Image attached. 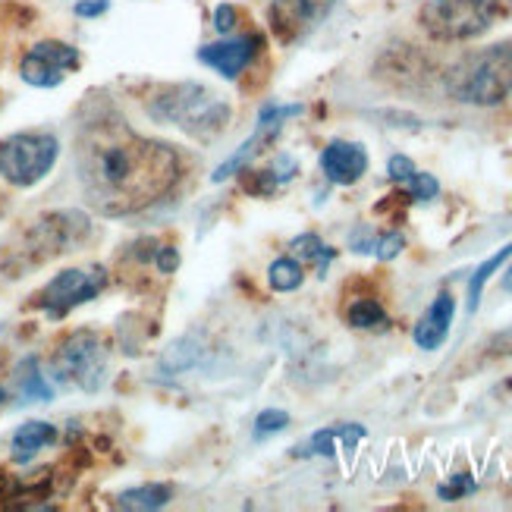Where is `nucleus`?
<instances>
[{"instance_id":"473e14b6","label":"nucleus","mask_w":512,"mask_h":512,"mask_svg":"<svg viewBox=\"0 0 512 512\" xmlns=\"http://www.w3.org/2000/svg\"><path fill=\"white\" fill-rule=\"evenodd\" d=\"M500 286H503V293H512V264L506 267V274H503V283H500Z\"/></svg>"},{"instance_id":"7ed1b4c3","label":"nucleus","mask_w":512,"mask_h":512,"mask_svg":"<svg viewBox=\"0 0 512 512\" xmlns=\"http://www.w3.org/2000/svg\"><path fill=\"white\" fill-rule=\"evenodd\" d=\"M453 101L475 107H497L512 95V41L465 54L447 73Z\"/></svg>"},{"instance_id":"f8f14e48","label":"nucleus","mask_w":512,"mask_h":512,"mask_svg":"<svg viewBox=\"0 0 512 512\" xmlns=\"http://www.w3.org/2000/svg\"><path fill=\"white\" fill-rule=\"evenodd\" d=\"M264 38L261 35H246V38H233V41H214V44H205L202 51H198V60L205 66H211L214 73H220L224 79H239L242 70L258 57Z\"/></svg>"},{"instance_id":"f3484780","label":"nucleus","mask_w":512,"mask_h":512,"mask_svg":"<svg viewBox=\"0 0 512 512\" xmlns=\"http://www.w3.org/2000/svg\"><path fill=\"white\" fill-rule=\"evenodd\" d=\"M349 246H352V252H359V255H374L377 261H393L399 252L406 249V236L396 233V230L374 233L368 224H362L359 230L352 233Z\"/></svg>"},{"instance_id":"aec40b11","label":"nucleus","mask_w":512,"mask_h":512,"mask_svg":"<svg viewBox=\"0 0 512 512\" xmlns=\"http://www.w3.org/2000/svg\"><path fill=\"white\" fill-rule=\"evenodd\" d=\"M509 258H512V239L506 242L503 249H497V252H494L491 258H487L484 264H478V267H475V274L469 277V311H472V315H475L478 305H481V296H484L487 280H491V277L500 271V267H503Z\"/></svg>"},{"instance_id":"c756f323","label":"nucleus","mask_w":512,"mask_h":512,"mask_svg":"<svg viewBox=\"0 0 512 512\" xmlns=\"http://www.w3.org/2000/svg\"><path fill=\"white\" fill-rule=\"evenodd\" d=\"M154 264H158L161 274H176L180 271V252H176L173 246H158V252H154Z\"/></svg>"},{"instance_id":"cd10ccee","label":"nucleus","mask_w":512,"mask_h":512,"mask_svg":"<svg viewBox=\"0 0 512 512\" xmlns=\"http://www.w3.org/2000/svg\"><path fill=\"white\" fill-rule=\"evenodd\" d=\"M249 176H252V180H246V192L249 195H271V192L280 189V180H277L274 167L271 170H252Z\"/></svg>"},{"instance_id":"4be33fe9","label":"nucleus","mask_w":512,"mask_h":512,"mask_svg":"<svg viewBox=\"0 0 512 512\" xmlns=\"http://www.w3.org/2000/svg\"><path fill=\"white\" fill-rule=\"evenodd\" d=\"M16 384H19V393L26 403H48V399L54 396L51 384L44 381V374L38 368V359H26L16 368Z\"/></svg>"},{"instance_id":"b1692460","label":"nucleus","mask_w":512,"mask_h":512,"mask_svg":"<svg viewBox=\"0 0 512 512\" xmlns=\"http://www.w3.org/2000/svg\"><path fill=\"white\" fill-rule=\"evenodd\" d=\"M267 283H271L274 293H296V289L305 283V271L302 261L296 258H277L271 267H267Z\"/></svg>"},{"instance_id":"423d86ee","label":"nucleus","mask_w":512,"mask_h":512,"mask_svg":"<svg viewBox=\"0 0 512 512\" xmlns=\"http://www.w3.org/2000/svg\"><path fill=\"white\" fill-rule=\"evenodd\" d=\"M110 352L101 333L73 330L54 352V374L63 384H73L85 393H98L107 381Z\"/></svg>"},{"instance_id":"72a5a7b5","label":"nucleus","mask_w":512,"mask_h":512,"mask_svg":"<svg viewBox=\"0 0 512 512\" xmlns=\"http://www.w3.org/2000/svg\"><path fill=\"white\" fill-rule=\"evenodd\" d=\"M7 403V390L4 387H0V406H4Z\"/></svg>"},{"instance_id":"5701e85b","label":"nucleus","mask_w":512,"mask_h":512,"mask_svg":"<svg viewBox=\"0 0 512 512\" xmlns=\"http://www.w3.org/2000/svg\"><path fill=\"white\" fill-rule=\"evenodd\" d=\"M346 321L355 330H387L390 327V318H387L384 305L377 302V299H368V296L365 299H355L346 308Z\"/></svg>"},{"instance_id":"2f4dec72","label":"nucleus","mask_w":512,"mask_h":512,"mask_svg":"<svg viewBox=\"0 0 512 512\" xmlns=\"http://www.w3.org/2000/svg\"><path fill=\"white\" fill-rule=\"evenodd\" d=\"M107 10H110V0H79L76 4V16H82V19H95Z\"/></svg>"},{"instance_id":"412c9836","label":"nucleus","mask_w":512,"mask_h":512,"mask_svg":"<svg viewBox=\"0 0 512 512\" xmlns=\"http://www.w3.org/2000/svg\"><path fill=\"white\" fill-rule=\"evenodd\" d=\"M198 359H202V349H198V343L192 337H183V340H176V343L167 346V352L161 355L158 371L164 377H173V374H183L192 365H198Z\"/></svg>"},{"instance_id":"a878e982","label":"nucleus","mask_w":512,"mask_h":512,"mask_svg":"<svg viewBox=\"0 0 512 512\" xmlns=\"http://www.w3.org/2000/svg\"><path fill=\"white\" fill-rule=\"evenodd\" d=\"M289 425V415L283 409H264L258 418H255V428H252V437L255 440H267V437H274L280 431H286Z\"/></svg>"},{"instance_id":"dca6fc26","label":"nucleus","mask_w":512,"mask_h":512,"mask_svg":"<svg viewBox=\"0 0 512 512\" xmlns=\"http://www.w3.org/2000/svg\"><path fill=\"white\" fill-rule=\"evenodd\" d=\"M51 443H57V428L51 421H26V425H19L13 434V462L26 465L44 447H51Z\"/></svg>"},{"instance_id":"9b49d317","label":"nucleus","mask_w":512,"mask_h":512,"mask_svg":"<svg viewBox=\"0 0 512 512\" xmlns=\"http://www.w3.org/2000/svg\"><path fill=\"white\" fill-rule=\"evenodd\" d=\"M337 0H271L267 22L283 44H296L311 29H318Z\"/></svg>"},{"instance_id":"393cba45","label":"nucleus","mask_w":512,"mask_h":512,"mask_svg":"<svg viewBox=\"0 0 512 512\" xmlns=\"http://www.w3.org/2000/svg\"><path fill=\"white\" fill-rule=\"evenodd\" d=\"M406 195L415 198V202H431V198L440 195V183H437V176L425 173V170H415L409 180L403 183Z\"/></svg>"},{"instance_id":"6e6552de","label":"nucleus","mask_w":512,"mask_h":512,"mask_svg":"<svg viewBox=\"0 0 512 512\" xmlns=\"http://www.w3.org/2000/svg\"><path fill=\"white\" fill-rule=\"evenodd\" d=\"M299 114H302V104H274V101H267V104L261 107L258 120H255V132H252V136H249L246 142L239 145V151H233L230 158L214 170L211 180H214V183H224V180H230L233 173H242L267 145H271V142L280 136L283 123H286V120H293V117H299Z\"/></svg>"},{"instance_id":"2eb2a0df","label":"nucleus","mask_w":512,"mask_h":512,"mask_svg":"<svg viewBox=\"0 0 512 512\" xmlns=\"http://www.w3.org/2000/svg\"><path fill=\"white\" fill-rule=\"evenodd\" d=\"M365 437H368V431L362 425H330V428L315 431L305 443H299L293 453L296 456H327V459H333L337 450H355Z\"/></svg>"},{"instance_id":"20e7f679","label":"nucleus","mask_w":512,"mask_h":512,"mask_svg":"<svg viewBox=\"0 0 512 512\" xmlns=\"http://www.w3.org/2000/svg\"><path fill=\"white\" fill-rule=\"evenodd\" d=\"M500 16V0H428L421 7V29L434 41H472Z\"/></svg>"},{"instance_id":"9d476101","label":"nucleus","mask_w":512,"mask_h":512,"mask_svg":"<svg viewBox=\"0 0 512 512\" xmlns=\"http://www.w3.org/2000/svg\"><path fill=\"white\" fill-rule=\"evenodd\" d=\"M79 51L66 41H38L19 60V76L35 88H57L79 66Z\"/></svg>"},{"instance_id":"6ab92c4d","label":"nucleus","mask_w":512,"mask_h":512,"mask_svg":"<svg viewBox=\"0 0 512 512\" xmlns=\"http://www.w3.org/2000/svg\"><path fill=\"white\" fill-rule=\"evenodd\" d=\"M289 249H293L296 261H302V264H315L321 277L327 274L330 261L337 258V252H333L318 233H302V236H296V239H293V246H289Z\"/></svg>"},{"instance_id":"4468645a","label":"nucleus","mask_w":512,"mask_h":512,"mask_svg":"<svg viewBox=\"0 0 512 512\" xmlns=\"http://www.w3.org/2000/svg\"><path fill=\"white\" fill-rule=\"evenodd\" d=\"M453 318H456V299H453V293H437V299L428 305V311L418 318V324L412 330L415 346L425 349V352L440 349L443 343H447V337H450Z\"/></svg>"},{"instance_id":"0eeeda50","label":"nucleus","mask_w":512,"mask_h":512,"mask_svg":"<svg viewBox=\"0 0 512 512\" xmlns=\"http://www.w3.org/2000/svg\"><path fill=\"white\" fill-rule=\"evenodd\" d=\"M107 286V271L104 267H92V271H82V267H70V271H60L48 286L35 296V305L44 311L48 318H66L73 308L92 302L101 289Z\"/></svg>"},{"instance_id":"f257e3e1","label":"nucleus","mask_w":512,"mask_h":512,"mask_svg":"<svg viewBox=\"0 0 512 512\" xmlns=\"http://www.w3.org/2000/svg\"><path fill=\"white\" fill-rule=\"evenodd\" d=\"M180 154L173 145L145 139L123 117H92L76 136V176L85 202L104 217L136 214L180 180Z\"/></svg>"},{"instance_id":"ddd939ff","label":"nucleus","mask_w":512,"mask_h":512,"mask_svg":"<svg viewBox=\"0 0 512 512\" xmlns=\"http://www.w3.org/2000/svg\"><path fill=\"white\" fill-rule=\"evenodd\" d=\"M321 170L333 186H352L368 173V151L359 142L333 139L321 151Z\"/></svg>"},{"instance_id":"a211bd4d","label":"nucleus","mask_w":512,"mask_h":512,"mask_svg":"<svg viewBox=\"0 0 512 512\" xmlns=\"http://www.w3.org/2000/svg\"><path fill=\"white\" fill-rule=\"evenodd\" d=\"M173 491L167 484H142L132 487V491H123L117 497V509H129V512H151V509H164L170 503Z\"/></svg>"},{"instance_id":"c85d7f7f","label":"nucleus","mask_w":512,"mask_h":512,"mask_svg":"<svg viewBox=\"0 0 512 512\" xmlns=\"http://www.w3.org/2000/svg\"><path fill=\"white\" fill-rule=\"evenodd\" d=\"M415 170L418 167L412 164V158H406V154H393V158L387 161V176H390L393 183H399V186H403Z\"/></svg>"},{"instance_id":"39448f33","label":"nucleus","mask_w":512,"mask_h":512,"mask_svg":"<svg viewBox=\"0 0 512 512\" xmlns=\"http://www.w3.org/2000/svg\"><path fill=\"white\" fill-rule=\"evenodd\" d=\"M57 154L60 142L51 132H13L0 139V176L16 189H29L54 170Z\"/></svg>"},{"instance_id":"bb28decb","label":"nucleus","mask_w":512,"mask_h":512,"mask_svg":"<svg viewBox=\"0 0 512 512\" xmlns=\"http://www.w3.org/2000/svg\"><path fill=\"white\" fill-rule=\"evenodd\" d=\"M475 487H478V484H475V478H472L469 472H459V475H453L447 484H440V487H437V497L453 503V500H462V497L475 494Z\"/></svg>"},{"instance_id":"1a4fd4ad","label":"nucleus","mask_w":512,"mask_h":512,"mask_svg":"<svg viewBox=\"0 0 512 512\" xmlns=\"http://www.w3.org/2000/svg\"><path fill=\"white\" fill-rule=\"evenodd\" d=\"M85 233H88V220L76 211H57L41 217L29 230V242H26V249L32 252V264L48 261L60 252H73L85 239Z\"/></svg>"},{"instance_id":"f03ea898","label":"nucleus","mask_w":512,"mask_h":512,"mask_svg":"<svg viewBox=\"0 0 512 512\" xmlns=\"http://www.w3.org/2000/svg\"><path fill=\"white\" fill-rule=\"evenodd\" d=\"M145 107H148L151 120L183 129L186 136H192L198 142H208V139L220 136L233 120V107L227 104V98L211 92V88L202 82L161 85L158 92L148 98Z\"/></svg>"},{"instance_id":"7c9ffc66","label":"nucleus","mask_w":512,"mask_h":512,"mask_svg":"<svg viewBox=\"0 0 512 512\" xmlns=\"http://www.w3.org/2000/svg\"><path fill=\"white\" fill-rule=\"evenodd\" d=\"M233 26H236V7L220 4V7L214 10V29H217L220 35H230Z\"/></svg>"}]
</instances>
